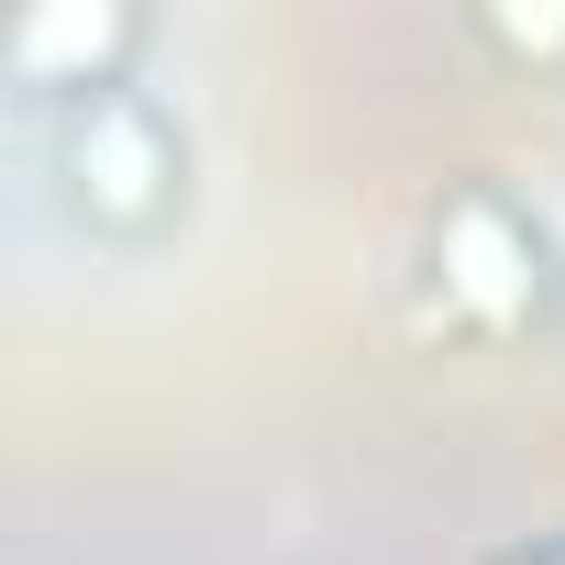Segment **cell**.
Returning <instances> with one entry per match:
<instances>
[{"mask_svg": "<svg viewBox=\"0 0 565 565\" xmlns=\"http://www.w3.org/2000/svg\"><path fill=\"white\" fill-rule=\"evenodd\" d=\"M444 289L477 311V322H521L532 311V244L499 200H455L444 211Z\"/></svg>", "mask_w": 565, "mask_h": 565, "instance_id": "1", "label": "cell"}, {"mask_svg": "<svg viewBox=\"0 0 565 565\" xmlns=\"http://www.w3.org/2000/svg\"><path fill=\"white\" fill-rule=\"evenodd\" d=\"M78 167L100 178V200H111V211H145V200H156V178H167V156H156V122H145V111H122V100H111V111H89V134H78Z\"/></svg>", "mask_w": 565, "mask_h": 565, "instance_id": "2", "label": "cell"}, {"mask_svg": "<svg viewBox=\"0 0 565 565\" xmlns=\"http://www.w3.org/2000/svg\"><path fill=\"white\" fill-rule=\"evenodd\" d=\"M111 45H122V12H34V23H12V67H23V78L100 67Z\"/></svg>", "mask_w": 565, "mask_h": 565, "instance_id": "3", "label": "cell"}, {"mask_svg": "<svg viewBox=\"0 0 565 565\" xmlns=\"http://www.w3.org/2000/svg\"><path fill=\"white\" fill-rule=\"evenodd\" d=\"M532 565H565V554H532Z\"/></svg>", "mask_w": 565, "mask_h": 565, "instance_id": "4", "label": "cell"}]
</instances>
